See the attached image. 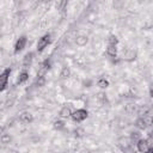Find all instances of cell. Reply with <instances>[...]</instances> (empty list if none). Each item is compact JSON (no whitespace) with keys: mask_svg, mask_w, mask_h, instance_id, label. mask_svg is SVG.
Listing matches in <instances>:
<instances>
[{"mask_svg":"<svg viewBox=\"0 0 153 153\" xmlns=\"http://www.w3.org/2000/svg\"><path fill=\"white\" fill-rule=\"evenodd\" d=\"M87 116H88L87 110H85V109H78V110L73 111L71 118H72L74 122H82L84 120L87 118Z\"/></svg>","mask_w":153,"mask_h":153,"instance_id":"cell-1","label":"cell"},{"mask_svg":"<svg viewBox=\"0 0 153 153\" xmlns=\"http://www.w3.org/2000/svg\"><path fill=\"white\" fill-rule=\"evenodd\" d=\"M49 43H50V35H49V33L43 35V36L37 41V51H38V53H42V51L48 47Z\"/></svg>","mask_w":153,"mask_h":153,"instance_id":"cell-2","label":"cell"},{"mask_svg":"<svg viewBox=\"0 0 153 153\" xmlns=\"http://www.w3.org/2000/svg\"><path fill=\"white\" fill-rule=\"evenodd\" d=\"M26 42H27V38H26V36H25V35L20 36V37H19V38L16 41V43H14V49H13L14 54H18L19 51H22V50L25 48V45H26Z\"/></svg>","mask_w":153,"mask_h":153,"instance_id":"cell-3","label":"cell"},{"mask_svg":"<svg viewBox=\"0 0 153 153\" xmlns=\"http://www.w3.org/2000/svg\"><path fill=\"white\" fill-rule=\"evenodd\" d=\"M10 74H11V68H6V69L1 73V75H0V86H1L0 90H1V91H5V90H6Z\"/></svg>","mask_w":153,"mask_h":153,"instance_id":"cell-4","label":"cell"},{"mask_svg":"<svg viewBox=\"0 0 153 153\" xmlns=\"http://www.w3.org/2000/svg\"><path fill=\"white\" fill-rule=\"evenodd\" d=\"M136 148L140 153H148L151 151V146H149V142L148 140L146 139H140L136 143Z\"/></svg>","mask_w":153,"mask_h":153,"instance_id":"cell-5","label":"cell"},{"mask_svg":"<svg viewBox=\"0 0 153 153\" xmlns=\"http://www.w3.org/2000/svg\"><path fill=\"white\" fill-rule=\"evenodd\" d=\"M49 68H50V62H49L48 60H45V61L41 65V67L38 68V71H37V79L44 78V75H45V73L48 72Z\"/></svg>","mask_w":153,"mask_h":153,"instance_id":"cell-6","label":"cell"},{"mask_svg":"<svg viewBox=\"0 0 153 153\" xmlns=\"http://www.w3.org/2000/svg\"><path fill=\"white\" fill-rule=\"evenodd\" d=\"M123 59L126 61H134L136 59V51L134 49H126L123 54Z\"/></svg>","mask_w":153,"mask_h":153,"instance_id":"cell-7","label":"cell"},{"mask_svg":"<svg viewBox=\"0 0 153 153\" xmlns=\"http://www.w3.org/2000/svg\"><path fill=\"white\" fill-rule=\"evenodd\" d=\"M72 114H73V111H72L71 106H67V105L62 106V109H61L60 112H59V115H60L61 118H68V117L72 116Z\"/></svg>","mask_w":153,"mask_h":153,"instance_id":"cell-8","label":"cell"},{"mask_svg":"<svg viewBox=\"0 0 153 153\" xmlns=\"http://www.w3.org/2000/svg\"><path fill=\"white\" fill-rule=\"evenodd\" d=\"M27 79H29V72H26V71L20 72L19 75H18V78H17V85H20V84L25 82Z\"/></svg>","mask_w":153,"mask_h":153,"instance_id":"cell-9","label":"cell"},{"mask_svg":"<svg viewBox=\"0 0 153 153\" xmlns=\"http://www.w3.org/2000/svg\"><path fill=\"white\" fill-rule=\"evenodd\" d=\"M87 42H88V38H87L86 36H84V35H80V36H78V37L75 38V43H76V45H79V47L86 45Z\"/></svg>","mask_w":153,"mask_h":153,"instance_id":"cell-10","label":"cell"},{"mask_svg":"<svg viewBox=\"0 0 153 153\" xmlns=\"http://www.w3.org/2000/svg\"><path fill=\"white\" fill-rule=\"evenodd\" d=\"M106 54L111 57H116L117 56V45H109L106 47Z\"/></svg>","mask_w":153,"mask_h":153,"instance_id":"cell-11","label":"cell"},{"mask_svg":"<svg viewBox=\"0 0 153 153\" xmlns=\"http://www.w3.org/2000/svg\"><path fill=\"white\" fill-rule=\"evenodd\" d=\"M19 120H20L22 122H24V123H29V122L32 121V115H31L30 112L25 111V112H23V114L19 116Z\"/></svg>","mask_w":153,"mask_h":153,"instance_id":"cell-12","label":"cell"},{"mask_svg":"<svg viewBox=\"0 0 153 153\" xmlns=\"http://www.w3.org/2000/svg\"><path fill=\"white\" fill-rule=\"evenodd\" d=\"M32 59H33V53H27V54L24 56V59H23V65H24L25 67L30 66L31 62H32Z\"/></svg>","mask_w":153,"mask_h":153,"instance_id":"cell-13","label":"cell"},{"mask_svg":"<svg viewBox=\"0 0 153 153\" xmlns=\"http://www.w3.org/2000/svg\"><path fill=\"white\" fill-rule=\"evenodd\" d=\"M109 85H110V82H109V80H106L105 78H100V79L97 80V86H98L99 88H108Z\"/></svg>","mask_w":153,"mask_h":153,"instance_id":"cell-14","label":"cell"},{"mask_svg":"<svg viewBox=\"0 0 153 153\" xmlns=\"http://www.w3.org/2000/svg\"><path fill=\"white\" fill-rule=\"evenodd\" d=\"M108 44H109V45H117V44H118V38H117V36L110 35L109 38H108Z\"/></svg>","mask_w":153,"mask_h":153,"instance_id":"cell-15","label":"cell"},{"mask_svg":"<svg viewBox=\"0 0 153 153\" xmlns=\"http://www.w3.org/2000/svg\"><path fill=\"white\" fill-rule=\"evenodd\" d=\"M69 75H71V69L68 67H63L62 71H61V73H60V76L62 79H67Z\"/></svg>","mask_w":153,"mask_h":153,"instance_id":"cell-16","label":"cell"},{"mask_svg":"<svg viewBox=\"0 0 153 153\" xmlns=\"http://www.w3.org/2000/svg\"><path fill=\"white\" fill-rule=\"evenodd\" d=\"M54 128L57 129V130L63 129V128H65V122H63L62 120H57V121H55V122H54Z\"/></svg>","mask_w":153,"mask_h":153,"instance_id":"cell-17","label":"cell"},{"mask_svg":"<svg viewBox=\"0 0 153 153\" xmlns=\"http://www.w3.org/2000/svg\"><path fill=\"white\" fill-rule=\"evenodd\" d=\"M10 140H11V137H10V136H7V135H2V137H1V141H2L4 143L10 142Z\"/></svg>","mask_w":153,"mask_h":153,"instance_id":"cell-18","label":"cell"},{"mask_svg":"<svg viewBox=\"0 0 153 153\" xmlns=\"http://www.w3.org/2000/svg\"><path fill=\"white\" fill-rule=\"evenodd\" d=\"M151 94H152V97H153V88L151 90Z\"/></svg>","mask_w":153,"mask_h":153,"instance_id":"cell-19","label":"cell"},{"mask_svg":"<svg viewBox=\"0 0 153 153\" xmlns=\"http://www.w3.org/2000/svg\"><path fill=\"white\" fill-rule=\"evenodd\" d=\"M152 124H153V118H152Z\"/></svg>","mask_w":153,"mask_h":153,"instance_id":"cell-20","label":"cell"}]
</instances>
